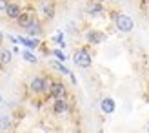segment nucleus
Segmentation results:
<instances>
[{
    "instance_id": "obj_1",
    "label": "nucleus",
    "mask_w": 149,
    "mask_h": 133,
    "mask_svg": "<svg viewBox=\"0 0 149 133\" xmlns=\"http://www.w3.org/2000/svg\"><path fill=\"white\" fill-rule=\"evenodd\" d=\"M113 22H115V27L118 29L120 33H131L133 29H135V22L129 15L125 13H113Z\"/></svg>"
},
{
    "instance_id": "obj_2",
    "label": "nucleus",
    "mask_w": 149,
    "mask_h": 133,
    "mask_svg": "<svg viewBox=\"0 0 149 133\" xmlns=\"http://www.w3.org/2000/svg\"><path fill=\"white\" fill-rule=\"evenodd\" d=\"M49 88H51V80H47L44 75H35L29 82V91L33 95H44L49 91Z\"/></svg>"
},
{
    "instance_id": "obj_3",
    "label": "nucleus",
    "mask_w": 149,
    "mask_h": 133,
    "mask_svg": "<svg viewBox=\"0 0 149 133\" xmlns=\"http://www.w3.org/2000/svg\"><path fill=\"white\" fill-rule=\"evenodd\" d=\"M73 62H74V66H78V68L87 69V68L93 66V57H91L87 48H78L73 53Z\"/></svg>"
},
{
    "instance_id": "obj_4",
    "label": "nucleus",
    "mask_w": 149,
    "mask_h": 133,
    "mask_svg": "<svg viewBox=\"0 0 149 133\" xmlns=\"http://www.w3.org/2000/svg\"><path fill=\"white\" fill-rule=\"evenodd\" d=\"M86 40L89 44H93V46H96V44H102L107 40V35L98 31V29H89V31L86 33Z\"/></svg>"
},
{
    "instance_id": "obj_5",
    "label": "nucleus",
    "mask_w": 149,
    "mask_h": 133,
    "mask_svg": "<svg viewBox=\"0 0 149 133\" xmlns=\"http://www.w3.org/2000/svg\"><path fill=\"white\" fill-rule=\"evenodd\" d=\"M38 11L42 15V18H46V20H51L55 17V6L49 2V0H40V4H38Z\"/></svg>"
},
{
    "instance_id": "obj_6",
    "label": "nucleus",
    "mask_w": 149,
    "mask_h": 133,
    "mask_svg": "<svg viewBox=\"0 0 149 133\" xmlns=\"http://www.w3.org/2000/svg\"><path fill=\"white\" fill-rule=\"evenodd\" d=\"M49 95L53 99H64L65 95H68V90H65L64 82H51V88H49Z\"/></svg>"
},
{
    "instance_id": "obj_7",
    "label": "nucleus",
    "mask_w": 149,
    "mask_h": 133,
    "mask_svg": "<svg viewBox=\"0 0 149 133\" xmlns=\"http://www.w3.org/2000/svg\"><path fill=\"white\" fill-rule=\"evenodd\" d=\"M86 13L89 17H102V15L106 13V9H104V6L100 2H89L86 6Z\"/></svg>"
},
{
    "instance_id": "obj_8",
    "label": "nucleus",
    "mask_w": 149,
    "mask_h": 133,
    "mask_svg": "<svg viewBox=\"0 0 149 133\" xmlns=\"http://www.w3.org/2000/svg\"><path fill=\"white\" fill-rule=\"evenodd\" d=\"M69 111V102H68V99H55V102H53V113H56V115H62V113H68Z\"/></svg>"
},
{
    "instance_id": "obj_9",
    "label": "nucleus",
    "mask_w": 149,
    "mask_h": 133,
    "mask_svg": "<svg viewBox=\"0 0 149 133\" xmlns=\"http://www.w3.org/2000/svg\"><path fill=\"white\" fill-rule=\"evenodd\" d=\"M26 31H27V35H29V36H40V35L44 33L42 22H40L38 18H33V22L26 27Z\"/></svg>"
},
{
    "instance_id": "obj_10",
    "label": "nucleus",
    "mask_w": 149,
    "mask_h": 133,
    "mask_svg": "<svg viewBox=\"0 0 149 133\" xmlns=\"http://www.w3.org/2000/svg\"><path fill=\"white\" fill-rule=\"evenodd\" d=\"M6 17L7 18H11V20H17L18 17H20V13H22V9H20V4H15V2H7V7H6Z\"/></svg>"
},
{
    "instance_id": "obj_11",
    "label": "nucleus",
    "mask_w": 149,
    "mask_h": 133,
    "mask_svg": "<svg viewBox=\"0 0 149 133\" xmlns=\"http://www.w3.org/2000/svg\"><path fill=\"white\" fill-rule=\"evenodd\" d=\"M100 108H102V111L106 113V115H111L116 109V104H115V100L111 99V97H106V99L100 102Z\"/></svg>"
},
{
    "instance_id": "obj_12",
    "label": "nucleus",
    "mask_w": 149,
    "mask_h": 133,
    "mask_svg": "<svg viewBox=\"0 0 149 133\" xmlns=\"http://www.w3.org/2000/svg\"><path fill=\"white\" fill-rule=\"evenodd\" d=\"M33 22V17L31 15H27V13H20V17L17 18V24H18V27H22V29H26L29 24Z\"/></svg>"
},
{
    "instance_id": "obj_13",
    "label": "nucleus",
    "mask_w": 149,
    "mask_h": 133,
    "mask_svg": "<svg viewBox=\"0 0 149 133\" xmlns=\"http://www.w3.org/2000/svg\"><path fill=\"white\" fill-rule=\"evenodd\" d=\"M18 42H20V44H24V46H27L29 49H36V48L40 46V42L36 40L35 36H33V38H26V36H18Z\"/></svg>"
},
{
    "instance_id": "obj_14",
    "label": "nucleus",
    "mask_w": 149,
    "mask_h": 133,
    "mask_svg": "<svg viewBox=\"0 0 149 133\" xmlns=\"http://www.w3.org/2000/svg\"><path fill=\"white\" fill-rule=\"evenodd\" d=\"M11 60H13V53L9 49H0V64H4V66H7V64H11Z\"/></svg>"
},
{
    "instance_id": "obj_15",
    "label": "nucleus",
    "mask_w": 149,
    "mask_h": 133,
    "mask_svg": "<svg viewBox=\"0 0 149 133\" xmlns=\"http://www.w3.org/2000/svg\"><path fill=\"white\" fill-rule=\"evenodd\" d=\"M22 58H24V60H27L29 64H36V62H38V58H36L31 51H22Z\"/></svg>"
},
{
    "instance_id": "obj_16",
    "label": "nucleus",
    "mask_w": 149,
    "mask_h": 133,
    "mask_svg": "<svg viewBox=\"0 0 149 133\" xmlns=\"http://www.w3.org/2000/svg\"><path fill=\"white\" fill-rule=\"evenodd\" d=\"M51 66H53L55 69H58V71H60V73H64V75H71V71H69L68 68H65V66H62L60 62H56V60H53V62H51Z\"/></svg>"
},
{
    "instance_id": "obj_17",
    "label": "nucleus",
    "mask_w": 149,
    "mask_h": 133,
    "mask_svg": "<svg viewBox=\"0 0 149 133\" xmlns=\"http://www.w3.org/2000/svg\"><path fill=\"white\" fill-rule=\"evenodd\" d=\"M9 128H11L9 119H7V117H2V119H0V130H9Z\"/></svg>"
},
{
    "instance_id": "obj_18",
    "label": "nucleus",
    "mask_w": 149,
    "mask_h": 133,
    "mask_svg": "<svg viewBox=\"0 0 149 133\" xmlns=\"http://www.w3.org/2000/svg\"><path fill=\"white\" fill-rule=\"evenodd\" d=\"M53 55H55V57H56V58H58L60 62H64V60H65V55L62 53L60 49H53Z\"/></svg>"
},
{
    "instance_id": "obj_19",
    "label": "nucleus",
    "mask_w": 149,
    "mask_h": 133,
    "mask_svg": "<svg viewBox=\"0 0 149 133\" xmlns=\"http://www.w3.org/2000/svg\"><path fill=\"white\" fill-rule=\"evenodd\" d=\"M7 7V0H0V11H6Z\"/></svg>"
},
{
    "instance_id": "obj_20",
    "label": "nucleus",
    "mask_w": 149,
    "mask_h": 133,
    "mask_svg": "<svg viewBox=\"0 0 149 133\" xmlns=\"http://www.w3.org/2000/svg\"><path fill=\"white\" fill-rule=\"evenodd\" d=\"M2 40H4V35H2V31H0V44H2Z\"/></svg>"
},
{
    "instance_id": "obj_21",
    "label": "nucleus",
    "mask_w": 149,
    "mask_h": 133,
    "mask_svg": "<svg viewBox=\"0 0 149 133\" xmlns=\"http://www.w3.org/2000/svg\"><path fill=\"white\" fill-rule=\"evenodd\" d=\"M146 130H147V131H149V122H147V126H146Z\"/></svg>"
},
{
    "instance_id": "obj_22",
    "label": "nucleus",
    "mask_w": 149,
    "mask_h": 133,
    "mask_svg": "<svg viewBox=\"0 0 149 133\" xmlns=\"http://www.w3.org/2000/svg\"><path fill=\"white\" fill-rule=\"evenodd\" d=\"M0 102H2V95H0Z\"/></svg>"
}]
</instances>
